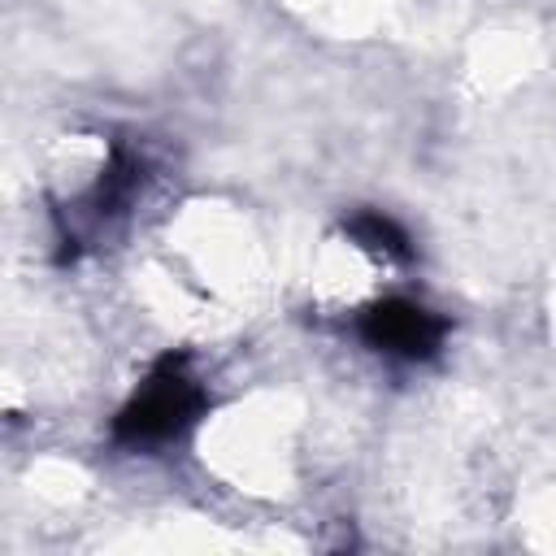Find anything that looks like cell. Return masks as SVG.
Masks as SVG:
<instances>
[{
	"label": "cell",
	"mask_w": 556,
	"mask_h": 556,
	"mask_svg": "<svg viewBox=\"0 0 556 556\" xmlns=\"http://www.w3.org/2000/svg\"><path fill=\"white\" fill-rule=\"evenodd\" d=\"M204 413V387L191 374L182 356H165L148 369V378L135 387V395L122 404L113 434L122 447L152 452L174 443L195 417Z\"/></svg>",
	"instance_id": "1"
},
{
	"label": "cell",
	"mask_w": 556,
	"mask_h": 556,
	"mask_svg": "<svg viewBox=\"0 0 556 556\" xmlns=\"http://www.w3.org/2000/svg\"><path fill=\"white\" fill-rule=\"evenodd\" d=\"M443 334H447V321L417 300L395 295L361 313V339L391 361H426L443 348Z\"/></svg>",
	"instance_id": "2"
}]
</instances>
